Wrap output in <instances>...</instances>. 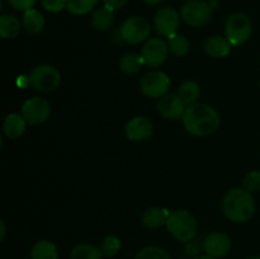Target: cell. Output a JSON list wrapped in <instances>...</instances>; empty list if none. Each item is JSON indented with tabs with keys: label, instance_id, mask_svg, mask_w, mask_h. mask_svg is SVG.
Returning <instances> with one entry per match:
<instances>
[{
	"label": "cell",
	"instance_id": "10",
	"mask_svg": "<svg viewBox=\"0 0 260 259\" xmlns=\"http://www.w3.org/2000/svg\"><path fill=\"white\" fill-rule=\"evenodd\" d=\"M169 47L168 43L161 38H150L142 47L141 56L144 63L149 68H159L167 61Z\"/></svg>",
	"mask_w": 260,
	"mask_h": 259
},
{
	"label": "cell",
	"instance_id": "22",
	"mask_svg": "<svg viewBox=\"0 0 260 259\" xmlns=\"http://www.w3.org/2000/svg\"><path fill=\"white\" fill-rule=\"evenodd\" d=\"M20 32V20L15 15L4 14L0 17V36L3 38H15Z\"/></svg>",
	"mask_w": 260,
	"mask_h": 259
},
{
	"label": "cell",
	"instance_id": "11",
	"mask_svg": "<svg viewBox=\"0 0 260 259\" xmlns=\"http://www.w3.org/2000/svg\"><path fill=\"white\" fill-rule=\"evenodd\" d=\"M180 15L173 8H161L154 17V28L161 37H172L180 24Z\"/></svg>",
	"mask_w": 260,
	"mask_h": 259
},
{
	"label": "cell",
	"instance_id": "9",
	"mask_svg": "<svg viewBox=\"0 0 260 259\" xmlns=\"http://www.w3.org/2000/svg\"><path fill=\"white\" fill-rule=\"evenodd\" d=\"M20 114L24 117L28 124H40L48 119L51 114V104L41 96L27 99L23 103Z\"/></svg>",
	"mask_w": 260,
	"mask_h": 259
},
{
	"label": "cell",
	"instance_id": "29",
	"mask_svg": "<svg viewBox=\"0 0 260 259\" xmlns=\"http://www.w3.org/2000/svg\"><path fill=\"white\" fill-rule=\"evenodd\" d=\"M243 188L248 192L256 193L260 190V170H251L244 177Z\"/></svg>",
	"mask_w": 260,
	"mask_h": 259
},
{
	"label": "cell",
	"instance_id": "18",
	"mask_svg": "<svg viewBox=\"0 0 260 259\" xmlns=\"http://www.w3.org/2000/svg\"><path fill=\"white\" fill-rule=\"evenodd\" d=\"M90 23L91 25H93V28H95L99 32L109 30L114 25L113 10L104 7V5L103 8H99V9L94 10L93 14H91Z\"/></svg>",
	"mask_w": 260,
	"mask_h": 259
},
{
	"label": "cell",
	"instance_id": "21",
	"mask_svg": "<svg viewBox=\"0 0 260 259\" xmlns=\"http://www.w3.org/2000/svg\"><path fill=\"white\" fill-rule=\"evenodd\" d=\"M30 259H58L57 248L51 241H38L30 250Z\"/></svg>",
	"mask_w": 260,
	"mask_h": 259
},
{
	"label": "cell",
	"instance_id": "36",
	"mask_svg": "<svg viewBox=\"0 0 260 259\" xmlns=\"http://www.w3.org/2000/svg\"><path fill=\"white\" fill-rule=\"evenodd\" d=\"M194 259H216V258H213V256H211V255H208V254H206V255L197 256V258H194Z\"/></svg>",
	"mask_w": 260,
	"mask_h": 259
},
{
	"label": "cell",
	"instance_id": "15",
	"mask_svg": "<svg viewBox=\"0 0 260 259\" xmlns=\"http://www.w3.org/2000/svg\"><path fill=\"white\" fill-rule=\"evenodd\" d=\"M233 45L230 41L222 36H211L203 43V50L208 56L213 58H223L229 56Z\"/></svg>",
	"mask_w": 260,
	"mask_h": 259
},
{
	"label": "cell",
	"instance_id": "8",
	"mask_svg": "<svg viewBox=\"0 0 260 259\" xmlns=\"http://www.w3.org/2000/svg\"><path fill=\"white\" fill-rule=\"evenodd\" d=\"M30 83L38 91L50 93L56 90L61 83V74L51 65H38L30 71Z\"/></svg>",
	"mask_w": 260,
	"mask_h": 259
},
{
	"label": "cell",
	"instance_id": "27",
	"mask_svg": "<svg viewBox=\"0 0 260 259\" xmlns=\"http://www.w3.org/2000/svg\"><path fill=\"white\" fill-rule=\"evenodd\" d=\"M99 248H101L103 256L111 258V256L117 255L119 253V250H121V241H119L117 236L108 235L102 240Z\"/></svg>",
	"mask_w": 260,
	"mask_h": 259
},
{
	"label": "cell",
	"instance_id": "37",
	"mask_svg": "<svg viewBox=\"0 0 260 259\" xmlns=\"http://www.w3.org/2000/svg\"><path fill=\"white\" fill-rule=\"evenodd\" d=\"M249 259H260V256H251V258H249Z\"/></svg>",
	"mask_w": 260,
	"mask_h": 259
},
{
	"label": "cell",
	"instance_id": "30",
	"mask_svg": "<svg viewBox=\"0 0 260 259\" xmlns=\"http://www.w3.org/2000/svg\"><path fill=\"white\" fill-rule=\"evenodd\" d=\"M41 4L47 12L58 13L65 9L68 0H41Z\"/></svg>",
	"mask_w": 260,
	"mask_h": 259
},
{
	"label": "cell",
	"instance_id": "32",
	"mask_svg": "<svg viewBox=\"0 0 260 259\" xmlns=\"http://www.w3.org/2000/svg\"><path fill=\"white\" fill-rule=\"evenodd\" d=\"M102 2H103L104 7L109 8L111 10H117L121 9L122 7H124L127 0H102Z\"/></svg>",
	"mask_w": 260,
	"mask_h": 259
},
{
	"label": "cell",
	"instance_id": "34",
	"mask_svg": "<svg viewBox=\"0 0 260 259\" xmlns=\"http://www.w3.org/2000/svg\"><path fill=\"white\" fill-rule=\"evenodd\" d=\"M0 228H2V235H0V239H4L5 238V233H7V229H5V223L4 221H0Z\"/></svg>",
	"mask_w": 260,
	"mask_h": 259
},
{
	"label": "cell",
	"instance_id": "6",
	"mask_svg": "<svg viewBox=\"0 0 260 259\" xmlns=\"http://www.w3.org/2000/svg\"><path fill=\"white\" fill-rule=\"evenodd\" d=\"M212 15L213 7L203 0H190L180 9V17L190 27H203L210 23Z\"/></svg>",
	"mask_w": 260,
	"mask_h": 259
},
{
	"label": "cell",
	"instance_id": "17",
	"mask_svg": "<svg viewBox=\"0 0 260 259\" xmlns=\"http://www.w3.org/2000/svg\"><path fill=\"white\" fill-rule=\"evenodd\" d=\"M170 212L167 208L161 207H150L142 213L141 223L146 229H159L167 225Z\"/></svg>",
	"mask_w": 260,
	"mask_h": 259
},
{
	"label": "cell",
	"instance_id": "1",
	"mask_svg": "<svg viewBox=\"0 0 260 259\" xmlns=\"http://www.w3.org/2000/svg\"><path fill=\"white\" fill-rule=\"evenodd\" d=\"M182 119L185 130L193 136H207L220 127V114L208 104H190L185 109Z\"/></svg>",
	"mask_w": 260,
	"mask_h": 259
},
{
	"label": "cell",
	"instance_id": "2",
	"mask_svg": "<svg viewBox=\"0 0 260 259\" xmlns=\"http://www.w3.org/2000/svg\"><path fill=\"white\" fill-rule=\"evenodd\" d=\"M222 211L230 221L243 223L255 213V202L245 188H233L223 196Z\"/></svg>",
	"mask_w": 260,
	"mask_h": 259
},
{
	"label": "cell",
	"instance_id": "35",
	"mask_svg": "<svg viewBox=\"0 0 260 259\" xmlns=\"http://www.w3.org/2000/svg\"><path fill=\"white\" fill-rule=\"evenodd\" d=\"M144 2L149 5H157L161 2H164V0H144Z\"/></svg>",
	"mask_w": 260,
	"mask_h": 259
},
{
	"label": "cell",
	"instance_id": "38",
	"mask_svg": "<svg viewBox=\"0 0 260 259\" xmlns=\"http://www.w3.org/2000/svg\"><path fill=\"white\" fill-rule=\"evenodd\" d=\"M185 2H190V0H185Z\"/></svg>",
	"mask_w": 260,
	"mask_h": 259
},
{
	"label": "cell",
	"instance_id": "19",
	"mask_svg": "<svg viewBox=\"0 0 260 259\" xmlns=\"http://www.w3.org/2000/svg\"><path fill=\"white\" fill-rule=\"evenodd\" d=\"M22 24L28 33L37 35V33L42 32L43 28H45V17L42 15V13L32 8V9L24 12Z\"/></svg>",
	"mask_w": 260,
	"mask_h": 259
},
{
	"label": "cell",
	"instance_id": "16",
	"mask_svg": "<svg viewBox=\"0 0 260 259\" xmlns=\"http://www.w3.org/2000/svg\"><path fill=\"white\" fill-rule=\"evenodd\" d=\"M25 126H27V121L22 114L10 113L5 117L3 122V131L8 139L15 140L24 134Z\"/></svg>",
	"mask_w": 260,
	"mask_h": 259
},
{
	"label": "cell",
	"instance_id": "3",
	"mask_svg": "<svg viewBox=\"0 0 260 259\" xmlns=\"http://www.w3.org/2000/svg\"><path fill=\"white\" fill-rule=\"evenodd\" d=\"M165 226L170 235L180 243H190L198 233L197 220L187 210H177L170 212Z\"/></svg>",
	"mask_w": 260,
	"mask_h": 259
},
{
	"label": "cell",
	"instance_id": "28",
	"mask_svg": "<svg viewBox=\"0 0 260 259\" xmlns=\"http://www.w3.org/2000/svg\"><path fill=\"white\" fill-rule=\"evenodd\" d=\"M135 259H172L169 253L160 246H145L136 254Z\"/></svg>",
	"mask_w": 260,
	"mask_h": 259
},
{
	"label": "cell",
	"instance_id": "13",
	"mask_svg": "<svg viewBox=\"0 0 260 259\" xmlns=\"http://www.w3.org/2000/svg\"><path fill=\"white\" fill-rule=\"evenodd\" d=\"M154 132L152 122L147 117L137 116L129 119L124 126V134L131 141H144L150 139Z\"/></svg>",
	"mask_w": 260,
	"mask_h": 259
},
{
	"label": "cell",
	"instance_id": "24",
	"mask_svg": "<svg viewBox=\"0 0 260 259\" xmlns=\"http://www.w3.org/2000/svg\"><path fill=\"white\" fill-rule=\"evenodd\" d=\"M142 65H145L144 58L136 53H126L119 58V69L128 75L139 73Z\"/></svg>",
	"mask_w": 260,
	"mask_h": 259
},
{
	"label": "cell",
	"instance_id": "25",
	"mask_svg": "<svg viewBox=\"0 0 260 259\" xmlns=\"http://www.w3.org/2000/svg\"><path fill=\"white\" fill-rule=\"evenodd\" d=\"M168 47H169V52L172 55L177 56V57H182V56L187 55L188 51H189V41L183 35L175 33L174 36L169 37Z\"/></svg>",
	"mask_w": 260,
	"mask_h": 259
},
{
	"label": "cell",
	"instance_id": "26",
	"mask_svg": "<svg viewBox=\"0 0 260 259\" xmlns=\"http://www.w3.org/2000/svg\"><path fill=\"white\" fill-rule=\"evenodd\" d=\"M99 0H68L66 9L75 15H83L91 12Z\"/></svg>",
	"mask_w": 260,
	"mask_h": 259
},
{
	"label": "cell",
	"instance_id": "7",
	"mask_svg": "<svg viewBox=\"0 0 260 259\" xmlns=\"http://www.w3.org/2000/svg\"><path fill=\"white\" fill-rule=\"evenodd\" d=\"M170 85H172V81L169 76L159 70L149 71L140 80L141 93L149 98L160 99L161 96L167 95Z\"/></svg>",
	"mask_w": 260,
	"mask_h": 259
},
{
	"label": "cell",
	"instance_id": "23",
	"mask_svg": "<svg viewBox=\"0 0 260 259\" xmlns=\"http://www.w3.org/2000/svg\"><path fill=\"white\" fill-rule=\"evenodd\" d=\"M71 259H102L103 254H102L101 248L91 244L83 243L78 244L73 248L70 253Z\"/></svg>",
	"mask_w": 260,
	"mask_h": 259
},
{
	"label": "cell",
	"instance_id": "33",
	"mask_svg": "<svg viewBox=\"0 0 260 259\" xmlns=\"http://www.w3.org/2000/svg\"><path fill=\"white\" fill-rule=\"evenodd\" d=\"M17 85L19 86L20 89H25L29 85H32L30 83V76L29 75H20L17 78Z\"/></svg>",
	"mask_w": 260,
	"mask_h": 259
},
{
	"label": "cell",
	"instance_id": "12",
	"mask_svg": "<svg viewBox=\"0 0 260 259\" xmlns=\"http://www.w3.org/2000/svg\"><path fill=\"white\" fill-rule=\"evenodd\" d=\"M231 246H233L231 239L226 234L220 233V231L210 233L203 240V249H205L206 254L216 259L228 255L231 250Z\"/></svg>",
	"mask_w": 260,
	"mask_h": 259
},
{
	"label": "cell",
	"instance_id": "4",
	"mask_svg": "<svg viewBox=\"0 0 260 259\" xmlns=\"http://www.w3.org/2000/svg\"><path fill=\"white\" fill-rule=\"evenodd\" d=\"M253 25L248 15L243 13H234L225 23L226 38L233 46H241L250 38Z\"/></svg>",
	"mask_w": 260,
	"mask_h": 259
},
{
	"label": "cell",
	"instance_id": "14",
	"mask_svg": "<svg viewBox=\"0 0 260 259\" xmlns=\"http://www.w3.org/2000/svg\"><path fill=\"white\" fill-rule=\"evenodd\" d=\"M187 106L178 94H167L157 102V112L167 119L183 118Z\"/></svg>",
	"mask_w": 260,
	"mask_h": 259
},
{
	"label": "cell",
	"instance_id": "5",
	"mask_svg": "<svg viewBox=\"0 0 260 259\" xmlns=\"http://www.w3.org/2000/svg\"><path fill=\"white\" fill-rule=\"evenodd\" d=\"M119 33L123 42L128 45H139L145 42L151 33V24L149 20L140 15L129 17L119 27Z\"/></svg>",
	"mask_w": 260,
	"mask_h": 259
},
{
	"label": "cell",
	"instance_id": "31",
	"mask_svg": "<svg viewBox=\"0 0 260 259\" xmlns=\"http://www.w3.org/2000/svg\"><path fill=\"white\" fill-rule=\"evenodd\" d=\"M8 3H9L10 7L14 8L15 10H19V12H27V10L32 9L36 0H8Z\"/></svg>",
	"mask_w": 260,
	"mask_h": 259
},
{
	"label": "cell",
	"instance_id": "20",
	"mask_svg": "<svg viewBox=\"0 0 260 259\" xmlns=\"http://www.w3.org/2000/svg\"><path fill=\"white\" fill-rule=\"evenodd\" d=\"M178 95L180 96L185 106H190V104L197 103V101L201 96V86L197 81L194 80H187L179 86L178 90Z\"/></svg>",
	"mask_w": 260,
	"mask_h": 259
}]
</instances>
